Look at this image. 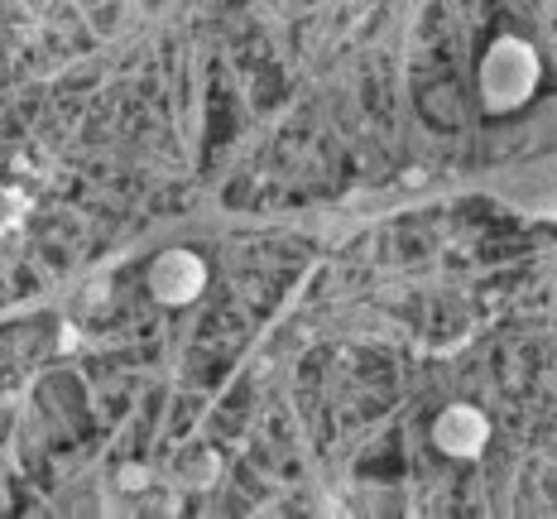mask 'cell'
Here are the masks:
<instances>
[{
    "instance_id": "cell-1",
    "label": "cell",
    "mask_w": 557,
    "mask_h": 519,
    "mask_svg": "<svg viewBox=\"0 0 557 519\" xmlns=\"http://www.w3.org/2000/svg\"><path fill=\"white\" fill-rule=\"evenodd\" d=\"M481 419H475L471 409H447V419L437 423V443L447 447V453H457V457H471L475 447H481Z\"/></svg>"
}]
</instances>
